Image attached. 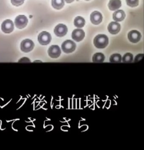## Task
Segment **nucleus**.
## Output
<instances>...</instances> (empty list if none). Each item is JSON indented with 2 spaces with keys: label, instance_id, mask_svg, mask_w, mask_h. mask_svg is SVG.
<instances>
[{
  "label": "nucleus",
  "instance_id": "nucleus-1",
  "mask_svg": "<svg viewBox=\"0 0 144 150\" xmlns=\"http://www.w3.org/2000/svg\"><path fill=\"white\" fill-rule=\"evenodd\" d=\"M109 39L104 35H99L94 38V44L97 49H104L108 45Z\"/></svg>",
  "mask_w": 144,
  "mask_h": 150
},
{
  "label": "nucleus",
  "instance_id": "nucleus-2",
  "mask_svg": "<svg viewBox=\"0 0 144 150\" xmlns=\"http://www.w3.org/2000/svg\"><path fill=\"white\" fill-rule=\"evenodd\" d=\"M76 45L74 42L70 40L65 41L61 45V49L66 53H69L74 51Z\"/></svg>",
  "mask_w": 144,
  "mask_h": 150
},
{
  "label": "nucleus",
  "instance_id": "nucleus-3",
  "mask_svg": "<svg viewBox=\"0 0 144 150\" xmlns=\"http://www.w3.org/2000/svg\"><path fill=\"white\" fill-rule=\"evenodd\" d=\"M52 40V37L50 33L43 31L39 35L38 41L41 45H45L49 44Z\"/></svg>",
  "mask_w": 144,
  "mask_h": 150
},
{
  "label": "nucleus",
  "instance_id": "nucleus-4",
  "mask_svg": "<svg viewBox=\"0 0 144 150\" xmlns=\"http://www.w3.org/2000/svg\"><path fill=\"white\" fill-rule=\"evenodd\" d=\"M34 47V43L30 39H25L22 41L21 43V50L26 53L31 51Z\"/></svg>",
  "mask_w": 144,
  "mask_h": 150
},
{
  "label": "nucleus",
  "instance_id": "nucleus-5",
  "mask_svg": "<svg viewBox=\"0 0 144 150\" xmlns=\"http://www.w3.org/2000/svg\"><path fill=\"white\" fill-rule=\"evenodd\" d=\"M28 22V19L26 16L24 15H19L15 19V25L17 28L21 29L26 27Z\"/></svg>",
  "mask_w": 144,
  "mask_h": 150
},
{
  "label": "nucleus",
  "instance_id": "nucleus-6",
  "mask_svg": "<svg viewBox=\"0 0 144 150\" xmlns=\"http://www.w3.org/2000/svg\"><path fill=\"white\" fill-rule=\"evenodd\" d=\"M14 28V23L10 20H7L3 22L1 25L2 30L4 33H11Z\"/></svg>",
  "mask_w": 144,
  "mask_h": 150
},
{
  "label": "nucleus",
  "instance_id": "nucleus-7",
  "mask_svg": "<svg viewBox=\"0 0 144 150\" xmlns=\"http://www.w3.org/2000/svg\"><path fill=\"white\" fill-rule=\"evenodd\" d=\"M68 32V29L66 25L63 24H59L55 27L54 33L57 36L61 37L64 36Z\"/></svg>",
  "mask_w": 144,
  "mask_h": 150
},
{
  "label": "nucleus",
  "instance_id": "nucleus-8",
  "mask_svg": "<svg viewBox=\"0 0 144 150\" xmlns=\"http://www.w3.org/2000/svg\"><path fill=\"white\" fill-rule=\"evenodd\" d=\"M48 53L51 58H57L60 56L61 51L58 45H53L48 49Z\"/></svg>",
  "mask_w": 144,
  "mask_h": 150
},
{
  "label": "nucleus",
  "instance_id": "nucleus-9",
  "mask_svg": "<svg viewBox=\"0 0 144 150\" xmlns=\"http://www.w3.org/2000/svg\"><path fill=\"white\" fill-rule=\"evenodd\" d=\"M141 36L139 31L136 30H132L128 34V38L129 41L133 43H136L140 40Z\"/></svg>",
  "mask_w": 144,
  "mask_h": 150
},
{
  "label": "nucleus",
  "instance_id": "nucleus-10",
  "mask_svg": "<svg viewBox=\"0 0 144 150\" xmlns=\"http://www.w3.org/2000/svg\"><path fill=\"white\" fill-rule=\"evenodd\" d=\"M85 33L82 29H80L74 30L72 33V38L76 42H80L83 39Z\"/></svg>",
  "mask_w": 144,
  "mask_h": 150
},
{
  "label": "nucleus",
  "instance_id": "nucleus-11",
  "mask_svg": "<svg viewBox=\"0 0 144 150\" xmlns=\"http://www.w3.org/2000/svg\"><path fill=\"white\" fill-rule=\"evenodd\" d=\"M90 21L93 24L98 25L102 22V16L98 11H94L90 15Z\"/></svg>",
  "mask_w": 144,
  "mask_h": 150
},
{
  "label": "nucleus",
  "instance_id": "nucleus-12",
  "mask_svg": "<svg viewBox=\"0 0 144 150\" xmlns=\"http://www.w3.org/2000/svg\"><path fill=\"white\" fill-rule=\"evenodd\" d=\"M109 32L112 35H116L120 30V25L116 22H112L109 24L108 27Z\"/></svg>",
  "mask_w": 144,
  "mask_h": 150
},
{
  "label": "nucleus",
  "instance_id": "nucleus-13",
  "mask_svg": "<svg viewBox=\"0 0 144 150\" xmlns=\"http://www.w3.org/2000/svg\"><path fill=\"white\" fill-rule=\"evenodd\" d=\"M125 16V14L123 10H118L115 11L113 14V19L115 21H122L124 19Z\"/></svg>",
  "mask_w": 144,
  "mask_h": 150
},
{
  "label": "nucleus",
  "instance_id": "nucleus-14",
  "mask_svg": "<svg viewBox=\"0 0 144 150\" xmlns=\"http://www.w3.org/2000/svg\"><path fill=\"white\" fill-rule=\"evenodd\" d=\"M121 6V1L120 0H110L108 7L111 11H115L120 8Z\"/></svg>",
  "mask_w": 144,
  "mask_h": 150
},
{
  "label": "nucleus",
  "instance_id": "nucleus-15",
  "mask_svg": "<svg viewBox=\"0 0 144 150\" xmlns=\"http://www.w3.org/2000/svg\"><path fill=\"white\" fill-rule=\"evenodd\" d=\"M105 57L102 53H96L94 54L92 58L93 62L95 63H102L104 60Z\"/></svg>",
  "mask_w": 144,
  "mask_h": 150
},
{
  "label": "nucleus",
  "instance_id": "nucleus-16",
  "mask_svg": "<svg viewBox=\"0 0 144 150\" xmlns=\"http://www.w3.org/2000/svg\"><path fill=\"white\" fill-rule=\"evenodd\" d=\"M52 6L56 9H60L64 6V0H52Z\"/></svg>",
  "mask_w": 144,
  "mask_h": 150
},
{
  "label": "nucleus",
  "instance_id": "nucleus-17",
  "mask_svg": "<svg viewBox=\"0 0 144 150\" xmlns=\"http://www.w3.org/2000/svg\"><path fill=\"white\" fill-rule=\"evenodd\" d=\"M85 20L81 16H77L74 20V25L76 28H81L85 25Z\"/></svg>",
  "mask_w": 144,
  "mask_h": 150
},
{
  "label": "nucleus",
  "instance_id": "nucleus-18",
  "mask_svg": "<svg viewBox=\"0 0 144 150\" xmlns=\"http://www.w3.org/2000/svg\"><path fill=\"white\" fill-rule=\"evenodd\" d=\"M122 60V57L119 54L116 53L112 54L110 57L109 61L111 63H120Z\"/></svg>",
  "mask_w": 144,
  "mask_h": 150
},
{
  "label": "nucleus",
  "instance_id": "nucleus-19",
  "mask_svg": "<svg viewBox=\"0 0 144 150\" xmlns=\"http://www.w3.org/2000/svg\"><path fill=\"white\" fill-rule=\"evenodd\" d=\"M133 60V56L131 53H126L124 55L122 59L123 63H131Z\"/></svg>",
  "mask_w": 144,
  "mask_h": 150
},
{
  "label": "nucleus",
  "instance_id": "nucleus-20",
  "mask_svg": "<svg viewBox=\"0 0 144 150\" xmlns=\"http://www.w3.org/2000/svg\"><path fill=\"white\" fill-rule=\"evenodd\" d=\"M127 5L131 7H135L138 5V0H126Z\"/></svg>",
  "mask_w": 144,
  "mask_h": 150
},
{
  "label": "nucleus",
  "instance_id": "nucleus-21",
  "mask_svg": "<svg viewBox=\"0 0 144 150\" xmlns=\"http://www.w3.org/2000/svg\"><path fill=\"white\" fill-rule=\"evenodd\" d=\"M25 0H11V3L12 5L16 6H21L24 3Z\"/></svg>",
  "mask_w": 144,
  "mask_h": 150
},
{
  "label": "nucleus",
  "instance_id": "nucleus-22",
  "mask_svg": "<svg viewBox=\"0 0 144 150\" xmlns=\"http://www.w3.org/2000/svg\"><path fill=\"white\" fill-rule=\"evenodd\" d=\"M143 56H144V54H138V55H137L135 57L134 62H138V61H139L140 60L142 59Z\"/></svg>",
  "mask_w": 144,
  "mask_h": 150
},
{
  "label": "nucleus",
  "instance_id": "nucleus-23",
  "mask_svg": "<svg viewBox=\"0 0 144 150\" xmlns=\"http://www.w3.org/2000/svg\"><path fill=\"white\" fill-rule=\"evenodd\" d=\"M18 62H22V63H30V60L29 59L27 58L26 57H23V58L20 59V60L18 61Z\"/></svg>",
  "mask_w": 144,
  "mask_h": 150
},
{
  "label": "nucleus",
  "instance_id": "nucleus-24",
  "mask_svg": "<svg viewBox=\"0 0 144 150\" xmlns=\"http://www.w3.org/2000/svg\"><path fill=\"white\" fill-rule=\"evenodd\" d=\"M66 2L67 3H70L71 2H73L74 0H65Z\"/></svg>",
  "mask_w": 144,
  "mask_h": 150
},
{
  "label": "nucleus",
  "instance_id": "nucleus-25",
  "mask_svg": "<svg viewBox=\"0 0 144 150\" xmlns=\"http://www.w3.org/2000/svg\"><path fill=\"white\" fill-rule=\"evenodd\" d=\"M86 1H90V0H86Z\"/></svg>",
  "mask_w": 144,
  "mask_h": 150
}]
</instances>
